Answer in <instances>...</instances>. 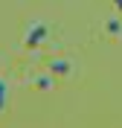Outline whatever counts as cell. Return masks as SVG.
<instances>
[{
  "instance_id": "6da1fadb",
  "label": "cell",
  "mask_w": 122,
  "mask_h": 128,
  "mask_svg": "<svg viewBox=\"0 0 122 128\" xmlns=\"http://www.w3.org/2000/svg\"><path fill=\"white\" fill-rule=\"evenodd\" d=\"M44 41H47V24H44V20H32L29 29H26L23 44L26 47H38V44H44Z\"/></svg>"
},
{
  "instance_id": "7a4b0ae2",
  "label": "cell",
  "mask_w": 122,
  "mask_h": 128,
  "mask_svg": "<svg viewBox=\"0 0 122 128\" xmlns=\"http://www.w3.org/2000/svg\"><path fill=\"white\" fill-rule=\"evenodd\" d=\"M47 70L52 73V76H70V61H67V58H52Z\"/></svg>"
},
{
  "instance_id": "3957f363",
  "label": "cell",
  "mask_w": 122,
  "mask_h": 128,
  "mask_svg": "<svg viewBox=\"0 0 122 128\" xmlns=\"http://www.w3.org/2000/svg\"><path fill=\"white\" fill-rule=\"evenodd\" d=\"M35 90H52L55 88V79H52V73H47V76H32V82H29Z\"/></svg>"
},
{
  "instance_id": "277c9868",
  "label": "cell",
  "mask_w": 122,
  "mask_h": 128,
  "mask_svg": "<svg viewBox=\"0 0 122 128\" xmlns=\"http://www.w3.org/2000/svg\"><path fill=\"white\" fill-rule=\"evenodd\" d=\"M105 32L111 35V38H119L122 35V18H111V20L105 24Z\"/></svg>"
},
{
  "instance_id": "5b68a950",
  "label": "cell",
  "mask_w": 122,
  "mask_h": 128,
  "mask_svg": "<svg viewBox=\"0 0 122 128\" xmlns=\"http://www.w3.org/2000/svg\"><path fill=\"white\" fill-rule=\"evenodd\" d=\"M9 102V88H6V82L0 79V111H3V105Z\"/></svg>"
},
{
  "instance_id": "8992f818",
  "label": "cell",
  "mask_w": 122,
  "mask_h": 128,
  "mask_svg": "<svg viewBox=\"0 0 122 128\" xmlns=\"http://www.w3.org/2000/svg\"><path fill=\"white\" fill-rule=\"evenodd\" d=\"M111 3H114V6H116V9L122 12V0H111Z\"/></svg>"
}]
</instances>
